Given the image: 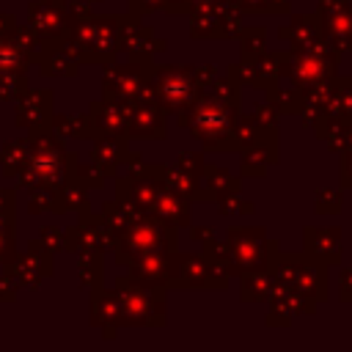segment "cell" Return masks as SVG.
<instances>
[{
	"instance_id": "6da1fadb",
	"label": "cell",
	"mask_w": 352,
	"mask_h": 352,
	"mask_svg": "<svg viewBox=\"0 0 352 352\" xmlns=\"http://www.w3.org/2000/svg\"><path fill=\"white\" fill-rule=\"evenodd\" d=\"M236 113V107H228L201 91L192 104L176 113V121L204 146V151H231V124Z\"/></svg>"
},
{
	"instance_id": "7a4b0ae2",
	"label": "cell",
	"mask_w": 352,
	"mask_h": 352,
	"mask_svg": "<svg viewBox=\"0 0 352 352\" xmlns=\"http://www.w3.org/2000/svg\"><path fill=\"white\" fill-rule=\"evenodd\" d=\"M341 52L330 47V41L322 36L305 47H286L283 50V77L292 80L297 88L308 91L316 82L333 80L338 74Z\"/></svg>"
},
{
	"instance_id": "3957f363",
	"label": "cell",
	"mask_w": 352,
	"mask_h": 352,
	"mask_svg": "<svg viewBox=\"0 0 352 352\" xmlns=\"http://www.w3.org/2000/svg\"><path fill=\"white\" fill-rule=\"evenodd\" d=\"M146 82L154 91V102L162 107V113H179L187 104L195 102L201 94V85L195 80V66L192 63H162L154 66L151 60L146 63Z\"/></svg>"
},
{
	"instance_id": "277c9868",
	"label": "cell",
	"mask_w": 352,
	"mask_h": 352,
	"mask_svg": "<svg viewBox=\"0 0 352 352\" xmlns=\"http://www.w3.org/2000/svg\"><path fill=\"white\" fill-rule=\"evenodd\" d=\"M118 294H121V319L126 324H140V327L165 324V286L121 278Z\"/></svg>"
},
{
	"instance_id": "5b68a950",
	"label": "cell",
	"mask_w": 352,
	"mask_h": 352,
	"mask_svg": "<svg viewBox=\"0 0 352 352\" xmlns=\"http://www.w3.org/2000/svg\"><path fill=\"white\" fill-rule=\"evenodd\" d=\"M226 245L231 253L234 278H239L253 270H267L270 253L278 239H267L264 226H231L226 231Z\"/></svg>"
},
{
	"instance_id": "8992f818",
	"label": "cell",
	"mask_w": 352,
	"mask_h": 352,
	"mask_svg": "<svg viewBox=\"0 0 352 352\" xmlns=\"http://www.w3.org/2000/svg\"><path fill=\"white\" fill-rule=\"evenodd\" d=\"M151 250H179V228L160 223L157 217L143 214L129 228H124L118 261H129V258L151 253Z\"/></svg>"
},
{
	"instance_id": "52a82bcc",
	"label": "cell",
	"mask_w": 352,
	"mask_h": 352,
	"mask_svg": "<svg viewBox=\"0 0 352 352\" xmlns=\"http://www.w3.org/2000/svg\"><path fill=\"white\" fill-rule=\"evenodd\" d=\"M231 278L228 275H220L214 272L206 258L198 253H182V250H173V264H170V275H168V283L165 289H214V292H223L228 289Z\"/></svg>"
},
{
	"instance_id": "ba28073f",
	"label": "cell",
	"mask_w": 352,
	"mask_h": 352,
	"mask_svg": "<svg viewBox=\"0 0 352 352\" xmlns=\"http://www.w3.org/2000/svg\"><path fill=\"white\" fill-rule=\"evenodd\" d=\"M270 308H267V324L270 327H286L294 322V316H314L316 314V305L311 297L294 292L292 286L286 283H275L272 286V294H270Z\"/></svg>"
},
{
	"instance_id": "9c48e42d",
	"label": "cell",
	"mask_w": 352,
	"mask_h": 352,
	"mask_svg": "<svg viewBox=\"0 0 352 352\" xmlns=\"http://www.w3.org/2000/svg\"><path fill=\"white\" fill-rule=\"evenodd\" d=\"M302 256L322 267L341 264V228L338 226H305Z\"/></svg>"
},
{
	"instance_id": "30bf717a",
	"label": "cell",
	"mask_w": 352,
	"mask_h": 352,
	"mask_svg": "<svg viewBox=\"0 0 352 352\" xmlns=\"http://www.w3.org/2000/svg\"><path fill=\"white\" fill-rule=\"evenodd\" d=\"M126 132L135 138H165V113L157 102H132Z\"/></svg>"
},
{
	"instance_id": "8fae6325",
	"label": "cell",
	"mask_w": 352,
	"mask_h": 352,
	"mask_svg": "<svg viewBox=\"0 0 352 352\" xmlns=\"http://www.w3.org/2000/svg\"><path fill=\"white\" fill-rule=\"evenodd\" d=\"M239 154H242V160H239V173L242 176H250V179L267 176V170L278 162V132L267 135L264 140L253 143L250 148H245Z\"/></svg>"
},
{
	"instance_id": "7c38bea8",
	"label": "cell",
	"mask_w": 352,
	"mask_h": 352,
	"mask_svg": "<svg viewBox=\"0 0 352 352\" xmlns=\"http://www.w3.org/2000/svg\"><path fill=\"white\" fill-rule=\"evenodd\" d=\"M129 261H132L129 264L132 280L165 286L168 283V275H170V264H173V250H151V253L135 256Z\"/></svg>"
},
{
	"instance_id": "4fadbf2b",
	"label": "cell",
	"mask_w": 352,
	"mask_h": 352,
	"mask_svg": "<svg viewBox=\"0 0 352 352\" xmlns=\"http://www.w3.org/2000/svg\"><path fill=\"white\" fill-rule=\"evenodd\" d=\"M146 214H148V217H157L160 223H168V226H173V228H187V226L192 223V217H190V201H184L182 195H176V192L168 190L165 184H162V190L157 192V198H154V204L148 206Z\"/></svg>"
},
{
	"instance_id": "5bb4252c",
	"label": "cell",
	"mask_w": 352,
	"mask_h": 352,
	"mask_svg": "<svg viewBox=\"0 0 352 352\" xmlns=\"http://www.w3.org/2000/svg\"><path fill=\"white\" fill-rule=\"evenodd\" d=\"M162 190V182L154 179V176H146V173H132L129 179H121L118 182V192L124 198L126 206L138 209L140 214L148 212V206L154 204L157 192Z\"/></svg>"
},
{
	"instance_id": "9a60e30c",
	"label": "cell",
	"mask_w": 352,
	"mask_h": 352,
	"mask_svg": "<svg viewBox=\"0 0 352 352\" xmlns=\"http://www.w3.org/2000/svg\"><path fill=\"white\" fill-rule=\"evenodd\" d=\"M278 38L289 47H305L316 38H322V22L319 14H292L286 25L278 28Z\"/></svg>"
},
{
	"instance_id": "2e32d148",
	"label": "cell",
	"mask_w": 352,
	"mask_h": 352,
	"mask_svg": "<svg viewBox=\"0 0 352 352\" xmlns=\"http://www.w3.org/2000/svg\"><path fill=\"white\" fill-rule=\"evenodd\" d=\"M292 289L300 292V294H305V297H311L314 302H324L330 297V292H327V267L305 258L300 264L294 280H292Z\"/></svg>"
},
{
	"instance_id": "e0dca14e",
	"label": "cell",
	"mask_w": 352,
	"mask_h": 352,
	"mask_svg": "<svg viewBox=\"0 0 352 352\" xmlns=\"http://www.w3.org/2000/svg\"><path fill=\"white\" fill-rule=\"evenodd\" d=\"M319 22H322V36L330 41L333 50L352 52V8L349 6L319 16Z\"/></svg>"
},
{
	"instance_id": "ac0fdd59",
	"label": "cell",
	"mask_w": 352,
	"mask_h": 352,
	"mask_svg": "<svg viewBox=\"0 0 352 352\" xmlns=\"http://www.w3.org/2000/svg\"><path fill=\"white\" fill-rule=\"evenodd\" d=\"M201 187H204L206 201H220L231 192H242V182L236 176H231L228 168L209 165V162H204V168H201Z\"/></svg>"
},
{
	"instance_id": "d6986e66",
	"label": "cell",
	"mask_w": 352,
	"mask_h": 352,
	"mask_svg": "<svg viewBox=\"0 0 352 352\" xmlns=\"http://www.w3.org/2000/svg\"><path fill=\"white\" fill-rule=\"evenodd\" d=\"M272 132H278V126H261L250 113H236L231 124V151H245Z\"/></svg>"
},
{
	"instance_id": "ffe728a7",
	"label": "cell",
	"mask_w": 352,
	"mask_h": 352,
	"mask_svg": "<svg viewBox=\"0 0 352 352\" xmlns=\"http://www.w3.org/2000/svg\"><path fill=\"white\" fill-rule=\"evenodd\" d=\"M280 80H283V77H280ZM280 80H275L270 88H264L267 102H270L280 116H300L302 102H305V91L297 88L292 80H286V85H283Z\"/></svg>"
},
{
	"instance_id": "44dd1931",
	"label": "cell",
	"mask_w": 352,
	"mask_h": 352,
	"mask_svg": "<svg viewBox=\"0 0 352 352\" xmlns=\"http://www.w3.org/2000/svg\"><path fill=\"white\" fill-rule=\"evenodd\" d=\"M162 184L168 187V190H173L176 195H182L184 201H206V195H204V187H201V176H195V173H187V170H182V168H176V165H165V170H162Z\"/></svg>"
},
{
	"instance_id": "7402d4cb",
	"label": "cell",
	"mask_w": 352,
	"mask_h": 352,
	"mask_svg": "<svg viewBox=\"0 0 352 352\" xmlns=\"http://www.w3.org/2000/svg\"><path fill=\"white\" fill-rule=\"evenodd\" d=\"M272 286H275L272 272H267V270L245 272V275H239V300H245V302H267L270 294H272Z\"/></svg>"
},
{
	"instance_id": "603a6c76",
	"label": "cell",
	"mask_w": 352,
	"mask_h": 352,
	"mask_svg": "<svg viewBox=\"0 0 352 352\" xmlns=\"http://www.w3.org/2000/svg\"><path fill=\"white\" fill-rule=\"evenodd\" d=\"M253 72H256L253 88H270L275 80L283 77V50H264L261 55H256Z\"/></svg>"
},
{
	"instance_id": "cb8c5ba5",
	"label": "cell",
	"mask_w": 352,
	"mask_h": 352,
	"mask_svg": "<svg viewBox=\"0 0 352 352\" xmlns=\"http://www.w3.org/2000/svg\"><path fill=\"white\" fill-rule=\"evenodd\" d=\"M352 110V77H344V74H336L330 80V96L324 102V116H338L344 118L346 113ZM319 113V116H322Z\"/></svg>"
},
{
	"instance_id": "d4e9b609",
	"label": "cell",
	"mask_w": 352,
	"mask_h": 352,
	"mask_svg": "<svg viewBox=\"0 0 352 352\" xmlns=\"http://www.w3.org/2000/svg\"><path fill=\"white\" fill-rule=\"evenodd\" d=\"M236 41H239V58L253 60L256 55H261L267 50V28L264 25H242Z\"/></svg>"
},
{
	"instance_id": "484cf974",
	"label": "cell",
	"mask_w": 352,
	"mask_h": 352,
	"mask_svg": "<svg viewBox=\"0 0 352 352\" xmlns=\"http://www.w3.org/2000/svg\"><path fill=\"white\" fill-rule=\"evenodd\" d=\"M201 256L206 258V264H209L214 272L234 278L231 253H228V245H226V242H220L217 236H214V239H209V242H204V245H201Z\"/></svg>"
},
{
	"instance_id": "4316f807",
	"label": "cell",
	"mask_w": 352,
	"mask_h": 352,
	"mask_svg": "<svg viewBox=\"0 0 352 352\" xmlns=\"http://www.w3.org/2000/svg\"><path fill=\"white\" fill-rule=\"evenodd\" d=\"M204 94H209V96H214L217 102H223V104H228V107H242V88L231 80V77H214L206 88H201Z\"/></svg>"
},
{
	"instance_id": "83f0119b",
	"label": "cell",
	"mask_w": 352,
	"mask_h": 352,
	"mask_svg": "<svg viewBox=\"0 0 352 352\" xmlns=\"http://www.w3.org/2000/svg\"><path fill=\"white\" fill-rule=\"evenodd\" d=\"M344 206L341 201V190H333V187H322L314 192V212L322 214V217H333L338 214Z\"/></svg>"
},
{
	"instance_id": "f1b7e54d",
	"label": "cell",
	"mask_w": 352,
	"mask_h": 352,
	"mask_svg": "<svg viewBox=\"0 0 352 352\" xmlns=\"http://www.w3.org/2000/svg\"><path fill=\"white\" fill-rule=\"evenodd\" d=\"M217 209L223 217H242V214H253L256 212V204L242 198V192H231L226 198L217 201Z\"/></svg>"
},
{
	"instance_id": "f546056e",
	"label": "cell",
	"mask_w": 352,
	"mask_h": 352,
	"mask_svg": "<svg viewBox=\"0 0 352 352\" xmlns=\"http://www.w3.org/2000/svg\"><path fill=\"white\" fill-rule=\"evenodd\" d=\"M226 77H231L239 88H253L256 85V72H253V60H236V63H231L228 66V72H226Z\"/></svg>"
},
{
	"instance_id": "4dcf8cb0",
	"label": "cell",
	"mask_w": 352,
	"mask_h": 352,
	"mask_svg": "<svg viewBox=\"0 0 352 352\" xmlns=\"http://www.w3.org/2000/svg\"><path fill=\"white\" fill-rule=\"evenodd\" d=\"M250 116H253L261 126H278V121H280V113H278L270 102H256L253 110H250Z\"/></svg>"
},
{
	"instance_id": "1f68e13d",
	"label": "cell",
	"mask_w": 352,
	"mask_h": 352,
	"mask_svg": "<svg viewBox=\"0 0 352 352\" xmlns=\"http://www.w3.org/2000/svg\"><path fill=\"white\" fill-rule=\"evenodd\" d=\"M176 168H182V170H187V173L201 176V168H204V154H201V151H182V154L176 157Z\"/></svg>"
},
{
	"instance_id": "d6a6232c",
	"label": "cell",
	"mask_w": 352,
	"mask_h": 352,
	"mask_svg": "<svg viewBox=\"0 0 352 352\" xmlns=\"http://www.w3.org/2000/svg\"><path fill=\"white\" fill-rule=\"evenodd\" d=\"M242 14H278L272 0H234Z\"/></svg>"
},
{
	"instance_id": "836d02e7",
	"label": "cell",
	"mask_w": 352,
	"mask_h": 352,
	"mask_svg": "<svg viewBox=\"0 0 352 352\" xmlns=\"http://www.w3.org/2000/svg\"><path fill=\"white\" fill-rule=\"evenodd\" d=\"M341 162H338V182H341V190H352V151H344L338 154Z\"/></svg>"
},
{
	"instance_id": "e575fe53",
	"label": "cell",
	"mask_w": 352,
	"mask_h": 352,
	"mask_svg": "<svg viewBox=\"0 0 352 352\" xmlns=\"http://www.w3.org/2000/svg\"><path fill=\"white\" fill-rule=\"evenodd\" d=\"M338 297L341 302H352V267H341L338 272Z\"/></svg>"
},
{
	"instance_id": "d590c367",
	"label": "cell",
	"mask_w": 352,
	"mask_h": 352,
	"mask_svg": "<svg viewBox=\"0 0 352 352\" xmlns=\"http://www.w3.org/2000/svg\"><path fill=\"white\" fill-rule=\"evenodd\" d=\"M214 77H220V72L212 66V63H204V66H195V80H198V85L201 88H206Z\"/></svg>"
},
{
	"instance_id": "8d00e7d4",
	"label": "cell",
	"mask_w": 352,
	"mask_h": 352,
	"mask_svg": "<svg viewBox=\"0 0 352 352\" xmlns=\"http://www.w3.org/2000/svg\"><path fill=\"white\" fill-rule=\"evenodd\" d=\"M187 228H190V236H192L195 242H201V245L209 242V239H214V228H209V226H192V223H190Z\"/></svg>"
},
{
	"instance_id": "74e56055",
	"label": "cell",
	"mask_w": 352,
	"mask_h": 352,
	"mask_svg": "<svg viewBox=\"0 0 352 352\" xmlns=\"http://www.w3.org/2000/svg\"><path fill=\"white\" fill-rule=\"evenodd\" d=\"M129 8L140 16V14H148L154 8H162V0H129Z\"/></svg>"
},
{
	"instance_id": "f35d334b",
	"label": "cell",
	"mask_w": 352,
	"mask_h": 352,
	"mask_svg": "<svg viewBox=\"0 0 352 352\" xmlns=\"http://www.w3.org/2000/svg\"><path fill=\"white\" fill-rule=\"evenodd\" d=\"M209 3H214V0H182V6H179V14H187L190 8H198V6H209Z\"/></svg>"
},
{
	"instance_id": "ab89813d",
	"label": "cell",
	"mask_w": 352,
	"mask_h": 352,
	"mask_svg": "<svg viewBox=\"0 0 352 352\" xmlns=\"http://www.w3.org/2000/svg\"><path fill=\"white\" fill-rule=\"evenodd\" d=\"M179 6H182V0H162V11L165 14H179Z\"/></svg>"
},
{
	"instance_id": "60d3db41",
	"label": "cell",
	"mask_w": 352,
	"mask_h": 352,
	"mask_svg": "<svg viewBox=\"0 0 352 352\" xmlns=\"http://www.w3.org/2000/svg\"><path fill=\"white\" fill-rule=\"evenodd\" d=\"M346 6H349V8H352V0H346Z\"/></svg>"
}]
</instances>
